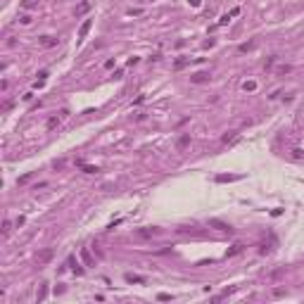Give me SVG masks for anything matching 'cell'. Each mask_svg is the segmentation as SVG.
Instances as JSON below:
<instances>
[{
    "label": "cell",
    "instance_id": "44dd1931",
    "mask_svg": "<svg viewBox=\"0 0 304 304\" xmlns=\"http://www.w3.org/2000/svg\"><path fill=\"white\" fill-rule=\"evenodd\" d=\"M36 5H38V0H21V7H26V10H31Z\"/></svg>",
    "mask_w": 304,
    "mask_h": 304
},
{
    "label": "cell",
    "instance_id": "7c38bea8",
    "mask_svg": "<svg viewBox=\"0 0 304 304\" xmlns=\"http://www.w3.org/2000/svg\"><path fill=\"white\" fill-rule=\"evenodd\" d=\"M216 181H219V183H230V181H238V176H230V174H219V176H216Z\"/></svg>",
    "mask_w": 304,
    "mask_h": 304
},
{
    "label": "cell",
    "instance_id": "cb8c5ba5",
    "mask_svg": "<svg viewBox=\"0 0 304 304\" xmlns=\"http://www.w3.org/2000/svg\"><path fill=\"white\" fill-rule=\"evenodd\" d=\"M140 14H143V10H140V7H135V10L131 7V10H128V17H140Z\"/></svg>",
    "mask_w": 304,
    "mask_h": 304
},
{
    "label": "cell",
    "instance_id": "2e32d148",
    "mask_svg": "<svg viewBox=\"0 0 304 304\" xmlns=\"http://www.w3.org/2000/svg\"><path fill=\"white\" fill-rule=\"evenodd\" d=\"M242 252V245H233L230 250H226V257H235V254H240Z\"/></svg>",
    "mask_w": 304,
    "mask_h": 304
},
{
    "label": "cell",
    "instance_id": "83f0119b",
    "mask_svg": "<svg viewBox=\"0 0 304 304\" xmlns=\"http://www.w3.org/2000/svg\"><path fill=\"white\" fill-rule=\"evenodd\" d=\"M45 79H48V71H45V69L38 71V81H45Z\"/></svg>",
    "mask_w": 304,
    "mask_h": 304
},
{
    "label": "cell",
    "instance_id": "ffe728a7",
    "mask_svg": "<svg viewBox=\"0 0 304 304\" xmlns=\"http://www.w3.org/2000/svg\"><path fill=\"white\" fill-rule=\"evenodd\" d=\"M10 230H12V221H3V235H10Z\"/></svg>",
    "mask_w": 304,
    "mask_h": 304
},
{
    "label": "cell",
    "instance_id": "9c48e42d",
    "mask_svg": "<svg viewBox=\"0 0 304 304\" xmlns=\"http://www.w3.org/2000/svg\"><path fill=\"white\" fill-rule=\"evenodd\" d=\"M38 43H41L43 48H55V45H57V41L50 38V36H41V38H38Z\"/></svg>",
    "mask_w": 304,
    "mask_h": 304
},
{
    "label": "cell",
    "instance_id": "4316f807",
    "mask_svg": "<svg viewBox=\"0 0 304 304\" xmlns=\"http://www.w3.org/2000/svg\"><path fill=\"white\" fill-rule=\"evenodd\" d=\"M233 140H235V133H226L224 135V143H233Z\"/></svg>",
    "mask_w": 304,
    "mask_h": 304
},
{
    "label": "cell",
    "instance_id": "7402d4cb",
    "mask_svg": "<svg viewBox=\"0 0 304 304\" xmlns=\"http://www.w3.org/2000/svg\"><path fill=\"white\" fill-rule=\"evenodd\" d=\"M292 157H295V159H302V157H304V150L302 147H292Z\"/></svg>",
    "mask_w": 304,
    "mask_h": 304
},
{
    "label": "cell",
    "instance_id": "484cf974",
    "mask_svg": "<svg viewBox=\"0 0 304 304\" xmlns=\"http://www.w3.org/2000/svg\"><path fill=\"white\" fill-rule=\"evenodd\" d=\"M157 299H159V302H169V299H171V295H166V292H159V295H157Z\"/></svg>",
    "mask_w": 304,
    "mask_h": 304
},
{
    "label": "cell",
    "instance_id": "ac0fdd59",
    "mask_svg": "<svg viewBox=\"0 0 304 304\" xmlns=\"http://www.w3.org/2000/svg\"><path fill=\"white\" fill-rule=\"evenodd\" d=\"M188 64H190V59H188V57L176 59V62H174V69H183V67H188Z\"/></svg>",
    "mask_w": 304,
    "mask_h": 304
},
{
    "label": "cell",
    "instance_id": "9a60e30c",
    "mask_svg": "<svg viewBox=\"0 0 304 304\" xmlns=\"http://www.w3.org/2000/svg\"><path fill=\"white\" fill-rule=\"evenodd\" d=\"M88 10H91V3H88V0H83V3H81L79 7H76V14H86Z\"/></svg>",
    "mask_w": 304,
    "mask_h": 304
},
{
    "label": "cell",
    "instance_id": "5bb4252c",
    "mask_svg": "<svg viewBox=\"0 0 304 304\" xmlns=\"http://www.w3.org/2000/svg\"><path fill=\"white\" fill-rule=\"evenodd\" d=\"M242 91L245 93H254L257 91V81H245V83H242Z\"/></svg>",
    "mask_w": 304,
    "mask_h": 304
},
{
    "label": "cell",
    "instance_id": "d4e9b609",
    "mask_svg": "<svg viewBox=\"0 0 304 304\" xmlns=\"http://www.w3.org/2000/svg\"><path fill=\"white\" fill-rule=\"evenodd\" d=\"M19 21L24 24V26H29V24H31V14H24V17H19Z\"/></svg>",
    "mask_w": 304,
    "mask_h": 304
},
{
    "label": "cell",
    "instance_id": "4fadbf2b",
    "mask_svg": "<svg viewBox=\"0 0 304 304\" xmlns=\"http://www.w3.org/2000/svg\"><path fill=\"white\" fill-rule=\"evenodd\" d=\"M45 297H48V283H43V285H41V290H38V295H36L38 302H43Z\"/></svg>",
    "mask_w": 304,
    "mask_h": 304
},
{
    "label": "cell",
    "instance_id": "8fae6325",
    "mask_svg": "<svg viewBox=\"0 0 304 304\" xmlns=\"http://www.w3.org/2000/svg\"><path fill=\"white\" fill-rule=\"evenodd\" d=\"M254 48H257V41H247V43H242L238 50H240V53H250V50H254Z\"/></svg>",
    "mask_w": 304,
    "mask_h": 304
},
{
    "label": "cell",
    "instance_id": "f546056e",
    "mask_svg": "<svg viewBox=\"0 0 304 304\" xmlns=\"http://www.w3.org/2000/svg\"><path fill=\"white\" fill-rule=\"evenodd\" d=\"M188 3H190L192 7H200V5H202V0H188Z\"/></svg>",
    "mask_w": 304,
    "mask_h": 304
},
{
    "label": "cell",
    "instance_id": "52a82bcc",
    "mask_svg": "<svg viewBox=\"0 0 304 304\" xmlns=\"http://www.w3.org/2000/svg\"><path fill=\"white\" fill-rule=\"evenodd\" d=\"M188 145H190V133H183L181 138L176 140V150H185Z\"/></svg>",
    "mask_w": 304,
    "mask_h": 304
},
{
    "label": "cell",
    "instance_id": "30bf717a",
    "mask_svg": "<svg viewBox=\"0 0 304 304\" xmlns=\"http://www.w3.org/2000/svg\"><path fill=\"white\" fill-rule=\"evenodd\" d=\"M126 283H145V278L143 276H138V273H126Z\"/></svg>",
    "mask_w": 304,
    "mask_h": 304
},
{
    "label": "cell",
    "instance_id": "d6986e66",
    "mask_svg": "<svg viewBox=\"0 0 304 304\" xmlns=\"http://www.w3.org/2000/svg\"><path fill=\"white\" fill-rule=\"evenodd\" d=\"M81 169H83V174H97V171H100L97 166H91V164H83Z\"/></svg>",
    "mask_w": 304,
    "mask_h": 304
},
{
    "label": "cell",
    "instance_id": "277c9868",
    "mask_svg": "<svg viewBox=\"0 0 304 304\" xmlns=\"http://www.w3.org/2000/svg\"><path fill=\"white\" fill-rule=\"evenodd\" d=\"M209 79H212V76H209L207 71H197V74H192V76H190L192 83H207Z\"/></svg>",
    "mask_w": 304,
    "mask_h": 304
},
{
    "label": "cell",
    "instance_id": "5b68a950",
    "mask_svg": "<svg viewBox=\"0 0 304 304\" xmlns=\"http://www.w3.org/2000/svg\"><path fill=\"white\" fill-rule=\"evenodd\" d=\"M67 266H69V268H71V271H74V273H76V276H81V273H83V266H81V264H79V262H76L74 257H69V259H67Z\"/></svg>",
    "mask_w": 304,
    "mask_h": 304
},
{
    "label": "cell",
    "instance_id": "6da1fadb",
    "mask_svg": "<svg viewBox=\"0 0 304 304\" xmlns=\"http://www.w3.org/2000/svg\"><path fill=\"white\" fill-rule=\"evenodd\" d=\"M135 235H138V238H143V240H147V238H155V235H159V228H155V226H152V228H150V226H145V228H138V230H135Z\"/></svg>",
    "mask_w": 304,
    "mask_h": 304
},
{
    "label": "cell",
    "instance_id": "e0dca14e",
    "mask_svg": "<svg viewBox=\"0 0 304 304\" xmlns=\"http://www.w3.org/2000/svg\"><path fill=\"white\" fill-rule=\"evenodd\" d=\"M59 121H62V117H50V119H48V128H50V131H53V128H57Z\"/></svg>",
    "mask_w": 304,
    "mask_h": 304
},
{
    "label": "cell",
    "instance_id": "603a6c76",
    "mask_svg": "<svg viewBox=\"0 0 304 304\" xmlns=\"http://www.w3.org/2000/svg\"><path fill=\"white\" fill-rule=\"evenodd\" d=\"M290 69H292V67H290V64H280V67H278V69H276V74H288Z\"/></svg>",
    "mask_w": 304,
    "mask_h": 304
},
{
    "label": "cell",
    "instance_id": "f1b7e54d",
    "mask_svg": "<svg viewBox=\"0 0 304 304\" xmlns=\"http://www.w3.org/2000/svg\"><path fill=\"white\" fill-rule=\"evenodd\" d=\"M273 295H276V297H280V295H285V290H283V288H276V290H273Z\"/></svg>",
    "mask_w": 304,
    "mask_h": 304
},
{
    "label": "cell",
    "instance_id": "ba28073f",
    "mask_svg": "<svg viewBox=\"0 0 304 304\" xmlns=\"http://www.w3.org/2000/svg\"><path fill=\"white\" fill-rule=\"evenodd\" d=\"M91 26H93V19H86L83 24H81V29H79V38H86V36H88Z\"/></svg>",
    "mask_w": 304,
    "mask_h": 304
},
{
    "label": "cell",
    "instance_id": "3957f363",
    "mask_svg": "<svg viewBox=\"0 0 304 304\" xmlns=\"http://www.w3.org/2000/svg\"><path fill=\"white\" fill-rule=\"evenodd\" d=\"M209 226H214V228H219L221 233H233V228H230L228 224H224V221H219V219H212V221H209Z\"/></svg>",
    "mask_w": 304,
    "mask_h": 304
},
{
    "label": "cell",
    "instance_id": "7a4b0ae2",
    "mask_svg": "<svg viewBox=\"0 0 304 304\" xmlns=\"http://www.w3.org/2000/svg\"><path fill=\"white\" fill-rule=\"evenodd\" d=\"M53 254H55L53 250H43V252H38V254H36V262L38 264H48L50 259H53Z\"/></svg>",
    "mask_w": 304,
    "mask_h": 304
},
{
    "label": "cell",
    "instance_id": "8992f818",
    "mask_svg": "<svg viewBox=\"0 0 304 304\" xmlns=\"http://www.w3.org/2000/svg\"><path fill=\"white\" fill-rule=\"evenodd\" d=\"M81 259L86 262V266H95V259H93V254L88 252V247H83V250H81Z\"/></svg>",
    "mask_w": 304,
    "mask_h": 304
}]
</instances>
